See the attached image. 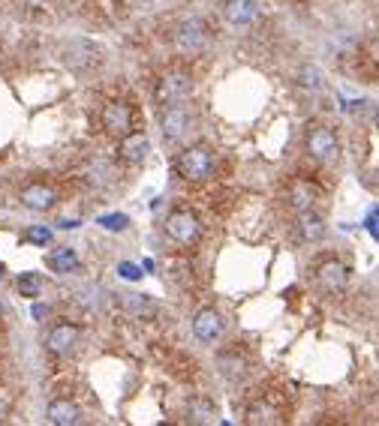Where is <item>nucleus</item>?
<instances>
[{
    "instance_id": "obj_25",
    "label": "nucleus",
    "mask_w": 379,
    "mask_h": 426,
    "mask_svg": "<svg viewBox=\"0 0 379 426\" xmlns=\"http://www.w3.org/2000/svg\"><path fill=\"white\" fill-rule=\"evenodd\" d=\"M99 226L108 228V231H127V228H130V217H124V213H111V217H99Z\"/></svg>"
},
{
    "instance_id": "obj_12",
    "label": "nucleus",
    "mask_w": 379,
    "mask_h": 426,
    "mask_svg": "<svg viewBox=\"0 0 379 426\" xmlns=\"http://www.w3.org/2000/svg\"><path fill=\"white\" fill-rule=\"evenodd\" d=\"M151 153V141L144 132H130V136L120 138V148H118V156H120V162H127V165H139L144 162V156Z\"/></svg>"
},
{
    "instance_id": "obj_8",
    "label": "nucleus",
    "mask_w": 379,
    "mask_h": 426,
    "mask_svg": "<svg viewBox=\"0 0 379 426\" xmlns=\"http://www.w3.org/2000/svg\"><path fill=\"white\" fill-rule=\"evenodd\" d=\"M63 63L75 72H91L94 66H99V46L87 39H73L63 51Z\"/></svg>"
},
{
    "instance_id": "obj_23",
    "label": "nucleus",
    "mask_w": 379,
    "mask_h": 426,
    "mask_svg": "<svg viewBox=\"0 0 379 426\" xmlns=\"http://www.w3.org/2000/svg\"><path fill=\"white\" fill-rule=\"evenodd\" d=\"M298 82H301L304 91H313V93L325 87V78H322V72L316 70V66H304V70L298 72Z\"/></svg>"
},
{
    "instance_id": "obj_22",
    "label": "nucleus",
    "mask_w": 379,
    "mask_h": 426,
    "mask_svg": "<svg viewBox=\"0 0 379 426\" xmlns=\"http://www.w3.org/2000/svg\"><path fill=\"white\" fill-rule=\"evenodd\" d=\"M187 414H190V420H193V423H211V420H214V414H217V408L211 406L208 399H190Z\"/></svg>"
},
{
    "instance_id": "obj_9",
    "label": "nucleus",
    "mask_w": 379,
    "mask_h": 426,
    "mask_svg": "<svg viewBox=\"0 0 379 426\" xmlns=\"http://www.w3.org/2000/svg\"><path fill=\"white\" fill-rule=\"evenodd\" d=\"M223 330H226V321H223V312H217L214 306H208V309H199L196 312V318H193V336L199 342H205V345H214Z\"/></svg>"
},
{
    "instance_id": "obj_1",
    "label": "nucleus",
    "mask_w": 379,
    "mask_h": 426,
    "mask_svg": "<svg viewBox=\"0 0 379 426\" xmlns=\"http://www.w3.org/2000/svg\"><path fill=\"white\" fill-rule=\"evenodd\" d=\"M214 150L205 148V144H193V148H187L181 156H178V174L184 177V181H208L211 174H214Z\"/></svg>"
},
{
    "instance_id": "obj_21",
    "label": "nucleus",
    "mask_w": 379,
    "mask_h": 426,
    "mask_svg": "<svg viewBox=\"0 0 379 426\" xmlns=\"http://www.w3.org/2000/svg\"><path fill=\"white\" fill-rule=\"evenodd\" d=\"M46 264L51 267L54 273H75L82 267V262H79V252L75 250H70V246H58L49 259H46Z\"/></svg>"
},
{
    "instance_id": "obj_27",
    "label": "nucleus",
    "mask_w": 379,
    "mask_h": 426,
    "mask_svg": "<svg viewBox=\"0 0 379 426\" xmlns=\"http://www.w3.org/2000/svg\"><path fill=\"white\" fill-rule=\"evenodd\" d=\"M118 273L124 276V279H139V276H142V267L130 264V262H120V264H118Z\"/></svg>"
},
{
    "instance_id": "obj_19",
    "label": "nucleus",
    "mask_w": 379,
    "mask_h": 426,
    "mask_svg": "<svg viewBox=\"0 0 379 426\" xmlns=\"http://www.w3.org/2000/svg\"><path fill=\"white\" fill-rule=\"evenodd\" d=\"M298 231H301V240L316 243L325 238V219L316 210H304V213H298Z\"/></svg>"
},
{
    "instance_id": "obj_24",
    "label": "nucleus",
    "mask_w": 379,
    "mask_h": 426,
    "mask_svg": "<svg viewBox=\"0 0 379 426\" xmlns=\"http://www.w3.org/2000/svg\"><path fill=\"white\" fill-rule=\"evenodd\" d=\"M39 288H42L39 273H21V276H18V291H21V297H39Z\"/></svg>"
},
{
    "instance_id": "obj_7",
    "label": "nucleus",
    "mask_w": 379,
    "mask_h": 426,
    "mask_svg": "<svg viewBox=\"0 0 379 426\" xmlns=\"http://www.w3.org/2000/svg\"><path fill=\"white\" fill-rule=\"evenodd\" d=\"M99 123H103L106 136L111 138H124L132 132V111L127 103H118V99H111V103H106L103 115H99Z\"/></svg>"
},
{
    "instance_id": "obj_17",
    "label": "nucleus",
    "mask_w": 379,
    "mask_h": 426,
    "mask_svg": "<svg viewBox=\"0 0 379 426\" xmlns=\"http://www.w3.org/2000/svg\"><path fill=\"white\" fill-rule=\"evenodd\" d=\"M217 366H220L223 378H229V381L244 378V375H247V354L238 351V349L220 351V354H217Z\"/></svg>"
},
{
    "instance_id": "obj_18",
    "label": "nucleus",
    "mask_w": 379,
    "mask_h": 426,
    "mask_svg": "<svg viewBox=\"0 0 379 426\" xmlns=\"http://www.w3.org/2000/svg\"><path fill=\"white\" fill-rule=\"evenodd\" d=\"M280 420H283V408L277 406L271 396L253 402L250 411H247V423H253V426H259V423H280Z\"/></svg>"
},
{
    "instance_id": "obj_10",
    "label": "nucleus",
    "mask_w": 379,
    "mask_h": 426,
    "mask_svg": "<svg viewBox=\"0 0 379 426\" xmlns=\"http://www.w3.org/2000/svg\"><path fill=\"white\" fill-rule=\"evenodd\" d=\"M79 340H82L79 324L61 321V324H54V328L49 330V336H46V349H49L51 354H70L75 345H79Z\"/></svg>"
},
{
    "instance_id": "obj_14",
    "label": "nucleus",
    "mask_w": 379,
    "mask_h": 426,
    "mask_svg": "<svg viewBox=\"0 0 379 426\" xmlns=\"http://www.w3.org/2000/svg\"><path fill=\"white\" fill-rule=\"evenodd\" d=\"M256 13H259V6H256V0H226V6H223V15L232 27H247L256 21Z\"/></svg>"
},
{
    "instance_id": "obj_26",
    "label": "nucleus",
    "mask_w": 379,
    "mask_h": 426,
    "mask_svg": "<svg viewBox=\"0 0 379 426\" xmlns=\"http://www.w3.org/2000/svg\"><path fill=\"white\" fill-rule=\"evenodd\" d=\"M27 240H30V243L46 246V243L51 240V231H49V228H42V226H39V228H30V231H27Z\"/></svg>"
},
{
    "instance_id": "obj_11",
    "label": "nucleus",
    "mask_w": 379,
    "mask_h": 426,
    "mask_svg": "<svg viewBox=\"0 0 379 426\" xmlns=\"http://www.w3.org/2000/svg\"><path fill=\"white\" fill-rule=\"evenodd\" d=\"M21 205H25L27 210L33 213H46L51 210L54 205H58V189H54L51 183H30L21 189Z\"/></svg>"
},
{
    "instance_id": "obj_32",
    "label": "nucleus",
    "mask_w": 379,
    "mask_h": 426,
    "mask_svg": "<svg viewBox=\"0 0 379 426\" xmlns=\"http://www.w3.org/2000/svg\"><path fill=\"white\" fill-rule=\"evenodd\" d=\"M127 4H130V6H142V4H144V0H127Z\"/></svg>"
},
{
    "instance_id": "obj_6",
    "label": "nucleus",
    "mask_w": 379,
    "mask_h": 426,
    "mask_svg": "<svg viewBox=\"0 0 379 426\" xmlns=\"http://www.w3.org/2000/svg\"><path fill=\"white\" fill-rule=\"evenodd\" d=\"M190 123H193V115L184 103H175V105H166L163 108V117H160V132H163V141L166 144H175L187 136Z\"/></svg>"
},
{
    "instance_id": "obj_31",
    "label": "nucleus",
    "mask_w": 379,
    "mask_h": 426,
    "mask_svg": "<svg viewBox=\"0 0 379 426\" xmlns=\"http://www.w3.org/2000/svg\"><path fill=\"white\" fill-rule=\"evenodd\" d=\"M373 127H376V129H379V105H376V108H373Z\"/></svg>"
},
{
    "instance_id": "obj_2",
    "label": "nucleus",
    "mask_w": 379,
    "mask_h": 426,
    "mask_svg": "<svg viewBox=\"0 0 379 426\" xmlns=\"http://www.w3.org/2000/svg\"><path fill=\"white\" fill-rule=\"evenodd\" d=\"M208 39H211V30L208 25L199 15H190L184 18L181 25H178L172 30V42H175V49L181 51V54H199V51H205L208 49Z\"/></svg>"
},
{
    "instance_id": "obj_29",
    "label": "nucleus",
    "mask_w": 379,
    "mask_h": 426,
    "mask_svg": "<svg viewBox=\"0 0 379 426\" xmlns=\"http://www.w3.org/2000/svg\"><path fill=\"white\" fill-rule=\"evenodd\" d=\"M367 54H371V60H373V63L379 66V37H376V39L371 42V49H367Z\"/></svg>"
},
{
    "instance_id": "obj_28",
    "label": "nucleus",
    "mask_w": 379,
    "mask_h": 426,
    "mask_svg": "<svg viewBox=\"0 0 379 426\" xmlns=\"http://www.w3.org/2000/svg\"><path fill=\"white\" fill-rule=\"evenodd\" d=\"M364 226H367V231H371L373 238L379 240V207H373V210H371V217H367Z\"/></svg>"
},
{
    "instance_id": "obj_34",
    "label": "nucleus",
    "mask_w": 379,
    "mask_h": 426,
    "mask_svg": "<svg viewBox=\"0 0 379 426\" xmlns=\"http://www.w3.org/2000/svg\"><path fill=\"white\" fill-rule=\"evenodd\" d=\"M0 312H4V304H0Z\"/></svg>"
},
{
    "instance_id": "obj_33",
    "label": "nucleus",
    "mask_w": 379,
    "mask_h": 426,
    "mask_svg": "<svg viewBox=\"0 0 379 426\" xmlns=\"http://www.w3.org/2000/svg\"><path fill=\"white\" fill-rule=\"evenodd\" d=\"M0 279H4V264H0Z\"/></svg>"
},
{
    "instance_id": "obj_16",
    "label": "nucleus",
    "mask_w": 379,
    "mask_h": 426,
    "mask_svg": "<svg viewBox=\"0 0 379 426\" xmlns=\"http://www.w3.org/2000/svg\"><path fill=\"white\" fill-rule=\"evenodd\" d=\"M46 418H49V423H54V426H75V423L82 420V411H79V406H75V402H70V399H54V402H49Z\"/></svg>"
},
{
    "instance_id": "obj_13",
    "label": "nucleus",
    "mask_w": 379,
    "mask_h": 426,
    "mask_svg": "<svg viewBox=\"0 0 379 426\" xmlns=\"http://www.w3.org/2000/svg\"><path fill=\"white\" fill-rule=\"evenodd\" d=\"M319 201L316 186H310L307 181H292L286 189V207L295 210V213H304V210H313V205Z\"/></svg>"
},
{
    "instance_id": "obj_20",
    "label": "nucleus",
    "mask_w": 379,
    "mask_h": 426,
    "mask_svg": "<svg viewBox=\"0 0 379 426\" xmlns=\"http://www.w3.org/2000/svg\"><path fill=\"white\" fill-rule=\"evenodd\" d=\"M118 297L132 318H154L157 316V304H154L148 295H132V291H127V295H118Z\"/></svg>"
},
{
    "instance_id": "obj_4",
    "label": "nucleus",
    "mask_w": 379,
    "mask_h": 426,
    "mask_svg": "<svg viewBox=\"0 0 379 426\" xmlns=\"http://www.w3.org/2000/svg\"><path fill=\"white\" fill-rule=\"evenodd\" d=\"M307 153L313 156L316 162H334L340 153V141H337V132H334L331 127H325V123H313V127L307 129Z\"/></svg>"
},
{
    "instance_id": "obj_30",
    "label": "nucleus",
    "mask_w": 379,
    "mask_h": 426,
    "mask_svg": "<svg viewBox=\"0 0 379 426\" xmlns=\"http://www.w3.org/2000/svg\"><path fill=\"white\" fill-rule=\"evenodd\" d=\"M33 316L42 318V316H49V306H33Z\"/></svg>"
},
{
    "instance_id": "obj_15",
    "label": "nucleus",
    "mask_w": 379,
    "mask_h": 426,
    "mask_svg": "<svg viewBox=\"0 0 379 426\" xmlns=\"http://www.w3.org/2000/svg\"><path fill=\"white\" fill-rule=\"evenodd\" d=\"M316 279H319V285L325 288V291H343L349 283V271H347V264H340V262H325L316 271Z\"/></svg>"
},
{
    "instance_id": "obj_5",
    "label": "nucleus",
    "mask_w": 379,
    "mask_h": 426,
    "mask_svg": "<svg viewBox=\"0 0 379 426\" xmlns=\"http://www.w3.org/2000/svg\"><path fill=\"white\" fill-rule=\"evenodd\" d=\"M163 228L175 243H181V246H193V243H199V238H202V222H199V217L190 213V210L169 213Z\"/></svg>"
},
{
    "instance_id": "obj_3",
    "label": "nucleus",
    "mask_w": 379,
    "mask_h": 426,
    "mask_svg": "<svg viewBox=\"0 0 379 426\" xmlns=\"http://www.w3.org/2000/svg\"><path fill=\"white\" fill-rule=\"evenodd\" d=\"M154 96H157V103L163 108L175 105V103H187V99L193 96V78H190V72H184V70H169L166 75H160Z\"/></svg>"
}]
</instances>
